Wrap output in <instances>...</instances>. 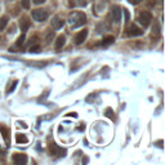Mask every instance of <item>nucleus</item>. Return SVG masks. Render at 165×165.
I'll use <instances>...</instances> for the list:
<instances>
[{"instance_id": "obj_1", "label": "nucleus", "mask_w": 165, "mask_h": 165, "mask_svg": "<svg viewBox=\"0 0 165 165\" xmlns=\"http://www.w3.org/2000/svg\"><path fill=\"white\" fill-rule=\"evenodd\" d=\"M67 21L71 27H79V26H82L86 22V16L82 12H72L70 13Z\"/></svg>"}, {"instance_id": "obj_2", "label": "nucleus", "mask_w": 165, "mask_h": 165, "mask_svg": "<svg viewBox=\"0 0 165 165\" xmlns=\"http://www.w3.org/2000/svg\"><path fill=\"white\" fill-rule=\"evenodd\" d=\"M151 21H152V14L148 12V10H143L140 13V16H138V22H140L143 27H148Z\"/></svg>"}, {"instance_id": "obj_3", "label": "nucleus", "mask_w": 165, "mask_h": 165, "mask_svg": "<svg viewBox=\"0 0 165 165\" xmlns=\"http://www.w3.org/2000/svg\"><path fill=\"white\" fill-rule=\"evenodd\" d=\"M31 16H32L34 21H38V22H43V21H45L48 17H49V14H48V12L45 9H35V10H32Z\"/></svg>"}, {"instance_id": "obj_4", "label": "nucleus", "mask_w": 165, "mask_h": 165, "mask_svg": "<svg viewBox=\"0 0 165 165\" xmlns=\"http://www.w3.org/2000/svg\"><path fill=\"white\" fill-rule=\"evenodd\" d=\"M49 151L53 156H57V158H62V156L66 155V150L62 148V147L57 146L56 143H50L49 145Z\"/></svg>"}, {"instance_id": "obj_5", "label": "nucleus", "mask_w": 165, "mask_h": 165, "mask_svg": "<svg viewBox=\"0 0 165 165\" xmlns=\"http://www.w3.org/2000/svg\"><path fill=\"white\" fill-rule=\"evenodd\" d=\"M50 23H52V27H53L54 30H59V28H62V27H63V25H64V20H63L61 16H54L53 18H52Z\"/></svg>"}, {"instance_id": "obj_6", "label": "nucleus", "mask_w": 165, "mask_h": 165, "mask_svg": "<svg viewBox=\"0 0 165 165\" xmlns=\"http://www.w3.org/2000/svg\"><path fill=\"white\" fill-rule=\"evenodd\" d=\"M127 34L129 36H141V35H143V30L138 27L137 25H130L128 27Z\"/></svg>"}, {"instance_id": "obj_7", "label": "nucleus", "mask_w": 165, "mask_h": 165, "mask_svg": "<svg viewBox=\"0 0 165 165\" xmlns=\"http://www.w3.org/2000/svg\"><path fill=\"white\" fill-rule=\"evenodd\" d=\"M86 36H88V30H86V28H84V30H81V31H79V32L76 34V36H75V44H77V45L82 44V43L85 41Z\"/></svg>"}, {"instance_id": "obj_8", "label": "nucleus", "mask_w": 165, "mask_h": 165, "mask_svg": "<svg viewBox=\"0 0 165 165\" xmlns=\"http://www.w3.org/2000/svg\"><path fill=\"white\" fill-rule=\"evenodd\" d=\"M13 163L17 165H25L27 163V156L25 154H14L13 155Z\"/></svg>"}, {"instance_id": "obj_9", "label": "nucleus", "mask_w": 165, "mask_h": 165, "mask_svg": "<svg viewBox=\"0 0 165 165\" xmlns=\"http://www.w3.org/2000/svg\"><path fill=\"white\" fill-rule=\"evenodd\" d=\"M111 17H112V20H114L115 22H120V20H121V9H120V7L114 5L111 8Z\"/></svg>"}, {"instance_id": "obj_10", "label": "nucleus", "mask_w": 165, "mask_h": 165, "mask_svg": "<svg viewBox=\"0 0 165 165\" xmlns=\"http://www.w3.org/2000/svg\"><path fill=\"white\" fill-rule=\"evenodd\" d=\"M30 26H31V21H30L27 17H22L20 21V27H21V31L22 32H26L27 30L30 28Z\"/></svg>"}, {"instance_id": "obj_11", "label": "nucleus", "mask_w": 165, "mask_h": 165, "mask_svg": "<svg viewBox=\"0 0 165 165\" xmlns=\"http://www.w3.org/2000/svg\"><path fill=\"white\" fill-rule=\"evenodd\" d=\"M0 132H2V134H3L4 141H5L7 143H9V134H10V129H9V128H7L5 125L0 124Z\"/></svg>"}, {"instance_id": "obj_12", "label": "nucleus", "mask_w": 165, "mask_h": 165, "mask_svg": "<svg viewBox=\"0 0 165 165\" xmlns=\"http://www.w3.org/2000/svg\"><path fill=\"white\" fill-rule=\"evenodd\" d=\"M64 43H66V38H64V35H59L57 38V40H56V44H54V48L56 50H61L64 45Z\"/></svg>"}, {"instance_id": "obj_13", "label": "nucleus", "mask_w": 165, "mask_h": 165, "mask_svg": "<svg viewBox=\"0 0 165 165\" xmlns=\"http://www.w3.org/2000/svg\"><path fill=\"white\" fill-rule=\"evenodd\" d=\"M114 41H115V38L111 36V35H108V36H106V38H103L101 45H102V46H108V45H111Z\"/></svg>"}, {"instance_id": "obj_14", "label": "nucleus", "mask_w": 165, "mask_h": 165, "mask_svg": "<svg viewBox=\"0 0 165 165\" xmlns=\"http://www.w3.org/2000/svg\"><path fill=\"white\" fill-rule=\"evenodd\" d=\"M8 21H9V18H8L7 16H3L2 18H0V31H3V30L7 27Z\"/></svg>"}, {"instance_id": "obj_15", "label": "nucleus", "mask_w": 165, "mask_h": 165, "mask_svg": "<svg viewBox=\"0 0 165 165\" xmlns=\"http://www.w3.org/2000/svg\"><path fill=\"white\" fill-rule=\"evenodd\" d=\"M16 141H17V143H27L28 142L27 137H26L25 134H17V136H16Z\"/></svg>"}, {"instance_id": "obj_16", "label": "nucleus", "mask_w": 165, "mask_h": 165, "mask_svg": "<svg viewBox=\"0 0 165 165\" xmlns=\"http://www.w3.org/2000/svg\"><path fill=\"white\" fill-rule=\"evenodd\" d=\"M25 39H26V36H25V32H23L22 35H21V36L18 38V40H17V43H16V46H21V45H23Z\"/></svg>"}, {"instance_id": "obj_17", "label": "nucleus", "mask_w": 165, "mask_h": 165, "mask_svg": "<svg viewBox=\"0 0 165 165\" xmlns=\"http://www.w3.org/2000/svg\"><path fill=\"white\" fill-rule=\"evenodd\" d=\"M39 50H40V45H39V44H36V45H31V46H30V49H28L30 53H38Z\"/></svg>"}, {"instance_id": "obj_18", "label": "nucleus", "mask_w": 165, "mask_h": 165, "mask_svg": "<svg viewBox=\"0 0 165 165\" xmlns=\"http://www.w3.org/2000/svg\"><path fill=\"white\" fill-rule=\"evenodd\" d=\"M53 38H54V31H48L46 38H45V41L46 43H50L52 40H53Z\"/></svg>"}, {"instance_id": "obj_19", "label": "nucleus", "mask_w": 165, "mask_h": 165, "mask_svg": "<svg viewBox=\"0 0 165 165\" xmlns=\"http://www.w3.org/2000/svg\"><path fill=\"white\" fill-rule=\"evenodd\" d=\"M17 82H18L17 80H14V81L12 82V86H9V88H8V90H7V94H9V93H12L13 90H14V88L17 86Z\"/></svg>"}, {"instance_id": "obj_20", "label": "nucleus", "mask_w": 165, "mask_h": 165, "mask_svg": "<svg viewBox=\"0 0 165 165\" xmlns=\"http://www.w3.org/2000/svg\"><path fill=\"white\" fill-rule=\"evenodd\" d=\"M106 116H108V118L112 119V120L115 119V115H114V112H112L111 108H107V110H106Z\"/></svg>"}, {"instance_id": "obj_21", "label": "nucleus", "mask_w": 165, "mask_h": 165, "mask_svg": "<svg viewBox=\"0 0 165 165\" xmlns=\"http://www.w3.org/2000/svg\"><path fill=\"white\" fill-rule=\"evenodd\" d=\"M21 4H22V7L25 9H28L30 8V0H21Z\"/></svg>"}, {"instance_id": "obj_22", "label": "nucleus", "mask_w": 165, "mask_h": 165, "mask_svg": "<svg viewBox=\"0 0 165 165\" xmlns=\"http://www.w3.org/2000/svg\"><path fill=\"white\" fill-rule=\"evenodd\" d=\"M142 2V0H129L130 4H133V5H137V4H140Z\"/></svg>"}, {"instance_id": "obj_23", "label": "nucleus", "mask_w": 165, "mask_h": 165, "mask_svg": "<svg viewBox=\"0 0 165 165\" xmlns=\"http://www.w3.org/2000/svg\"><path fill=\"white\" fill-rule=\"evenodd\" d=\"M32 2H34V4H43L45 0H32Z\"/></svg>"}]
</instances>
